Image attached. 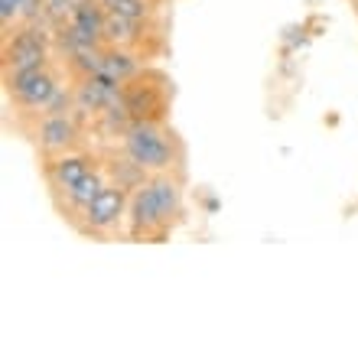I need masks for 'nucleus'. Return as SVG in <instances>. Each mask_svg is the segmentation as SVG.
<instances>
[{
  "label": "nucleus",
  "instance_id": "nucleus-9",
  "mask_svg": "<svg viewBox=\"0 0 358 358\" xmlns=\"http://www.w3.org/2000/svg\"><path fill=\"white\" fill-rule=\"evenodd\" d=\"M104 39L108 46H121L153 62L166 52V20H134L104 13Z\"/></svg>",
  "mask_w": 358,
  "mask_h": 358
},
{
  "label": "nucleus",
  "instance_id": "nucleus-3",
  "mask_svg": "<svg viewBox=\"0 0 358 358\" xmlns=\"http://www.w3.org/2000/svg\"><path fill=\"white\" fill-rule=\"evenodd\" d=\"M39 176H43V186H46V196L56 208V215L72 228L88 202L108 186L111 173H108L101 147L92 143V147L62 153L52 160H39Z\"/></svg>",
  "mask_w": 358,
  "mask_h": 358
},
{
  "label": "nucleus",
  "instance_id": "nucleus-2",
  "mask_svg": "<svg viewBox=\"0 0 358 358\" xmlns=\"http://www.w3.org/2000/svg\"><path fill=\"white\" fill-rule=\"evenodd\" d=\"M186 222V176L160 173L131 189L127 199V241L163 245Z\"/></svg>",
  "mask_w": 358,
  "mask_h": 358
},
{
  "label": "nucleus",
  "instance_id": "nucleus-5",
  "mask_svg": "<svg viewBox=\"0 0 358 358\" xmlns=\"http://www.w3.org/2000/svg\"><path fill=\"white\" fill-rule=\"evenodd\" d=\"M3 98H7V108L13 111V127L20 131L23 124H29L39 114L56 111V108H72V72L56 56L46 66L7 76L3 78Z\"/></svg>",
  "mask_w": 358,
  "mask_h": 358
},
{
  "label": "nucleus",
  "instance_id": "nucleus-8",
  "mask_svg": "<svg viewBox=\"0 0 358 358\" xmlns=\"http://www.w3.org/2000/svg\"><path fill=\"white\" fill-rule=\"evenodd\" d=\"M52 59H56V33L43 20L23 23L13 33H3V49H0V76L3 78L46 66Z\"/></svg>",
  "mask_w": 358,
  "mask_h": 358
},
{
  "label": "nucleus",
  "instance_id": "nucleus-4",
  "mask_svg": "<svg viewBox=\"0 0 358 358\" xmlns=\"http://www.w3.org/2000/svg\"><path fill=\"white\" fill-rule=\"evenodd\" d=\"M173 78L163 72L160 66H147L141 72H134L127 82L121 85L114 104L108 111L94 121L92 134H94V147H104L111 143L124 127L131 124H143V121H170V111H173Z\"/></svg>",
  "mask_w": 358,
  "mask_h": 358
},
{
  "label": "nucleus",
  "instance_id": "nucleus-1",
  "mask_svg": "<svg viewBox=\"0 0 358 358\" xmlns=\"http://www.w3.org/2000/svg\"><path fill=\"white\" fill-rule=\"evenodd\" d=\"M101 153L108 160L111 179H117L127 189H134L147 176H160V173H179V176L189 173L186 141L179 137L173 121L131 124L111 143H104Z\"/></svg>",
  "mask_w": 358,
  "mask_h": 358
},
{
  "label": "nucleus",
  "instance_id": "nucleus-7",
  "mask_svg": "<svg viewBox=\"0 0 358 358\" xmlns=\"http://www.w3.org/2000/svg\"><path fill=\"white\" fill-rule=\"evenodd\" d=\"M127 199L131 189L117 179H108V186L76 218L72 231L85 241H127Z\"/></svg>",
  "mask_w": 358,
  "mask_h": 358
},
{
  "label": "nucleus",
  "instance_id": "nucleus-6",
  "mask_svg": "<svg viewBox=\"0 0 358 358\" xmlns=\"http://www.w3.org/2000/svg\"><path fill=\"white\" fill-rule=\"evenodd\" d=\"M20 134L36 150V160H52V157H62V153L82 150V147H92L94 143L92 124L76 111V104L39 114L29 124H23Z\"/></svg>",
  "mask_w": 358,
  "mask_h": 358
}]
</instances>
